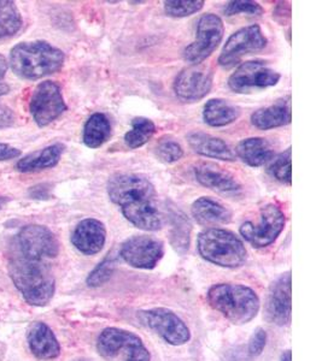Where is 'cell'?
Returning <instances> with one entry per match:
<instances>
[{"mask_svg": "<svg viewBox=\"0 0 322 361\" xmlns=\"http://www.w3.org/2000/svg\"><path fill=\"white\" fill-rule=\"evenodd\" d=\"M267 42L268 40L260 25L244 27L228 37L217 62L225 69H231L238 66L245 56L262 51L267 46Z\"/></svg>", "mask_w": 322, "mask_h": 361, "instance_id": "obj_10", "label": "cell"}, {"mask_svg": "<svg viewBox=\"0 0 322 361\" xmlns=\"http://www.w3.org/2000/svg\"><path fill=\"white\" fill-rule=\"evenodd\" d=\"M116 267V259L112 255H107L102 263L98 264L93 269L91 274L87 277L86 282L90 287H100L104 283H107L110 279Z\"/></svg>", "mask_w": 322, "mask_h": 361, "instance_id": "obj_33", "label": "cell"}, {"mask_svg": "<svg viewBox=\"0 0 322 361\" xmlns=\"http://www.w3.org/2000/svg\"><path fill=\"white\" fill-rule=\"evenodd\" d=\"M8 62L6 61V58L0 54V82L4 80L5 75L8 73Z\"/></svg>", "mask_w": 322, "mask_h": 361, "instance_id": "obj_41", "label": "cell"}, {"mask_svg": "<svg viewBox=\"0 0 322 361\" xmlns=\"http://www.w3.org/2000/svg\"><path fill=\"white\" fill-rule=\"evenodd\" d=\"M29 197L37 200H42V199H49L50 197V185H34L28 190Z\"/></svg>", "mask_w": 322, "mask_h": 361, "instance_id": "obj_39", "label": "cell"}, {"mask_svg": "<svg viewBox=\"0 0 322 361\" xmlns=\"http://www.w3.org/2000/svg\"><path fill=\"white\" fill-rule=\"evenodd\" d=\"M23 25L21 13L10 0H0V40L13 37Z\"/></svg>", "mask_w": 322, "mask_h": 361, "instance_id": "obj_28", "label": "cell"}, {"mask_svg": "<svg viewBox=\"0 0 322 361\" xmlns=\"http://www.w3.org/2000/svg\"><path fill=\"white\" fill-rule=\"evenodd\" d=\"M15 122L13 110L8 106L0 105V129L11 127Z\"/></svg>", "mask_w": 322, "mask_h": 361, "instance_id": "obj_38", "label": "cell"}, {"mask_svg": "<svg viewBox=\"0 0 322 361\" xmlns=\"http://www.w3.org/2000/svg\"><path fill=\"white\" fill-rule=\"evenodd\" d=\"M158 159L165 164H173L184 157V149L179 142L170 137H163L158 141L155 148Z\"/></svg>", "mask_w": 322, "mask_h": 361, "instance_id": "obj_32", "label": "cell"}, {"mask_svg": "<svg viewBox=\"0 0 322 361\" xmlns=\"http://www.w3.org/2000/svg\"><path fill=\"white\" fill-rule=\"evenodd\" d=\"M121 211L124 218L138 229L157 231L163 226V217L158 209L157 202L134 207H124Z\"/></svg>", "mask_w": 322, "mask_h": 361, "instance_id": "obj_25", "label": "cell"}, {"mask_svg": "<svg viewBox=\"0 0 322 361\" xmlns=\"http://www.w3.org/2000/svg\"><path fill=\"white\" fill-rule=\"evenodd\" d=\"M214 73L208 66H189L181 70L174 81V93L184 103H194L210 93Z\"/></svg>", "mask_w": 322, "mask_h": 361, "instance_id": "obj_15", "label": "cell"}, {"mask_svg": "<svg viewBox=\"0 0 322 361\" xmlns=\"http://www.w3.org/2000/svg\"><path fill=\"white\" fill-rule=\"evenodd\" d=\"M139 317L146 326L169 345H182L190 341V329L180 317L167 308H153L141 312Z\"/></svg>", "mask_w": 322, "mask_h": 361, "instance_id": "obj_13", "label": "cell"}, {"mask_svg": "<svg viewBox=\"0 0 322 361\" xmlns=\"http://www.w3.org/2000/svg\"><path fill=\"white\" fill-rule=\"evenodd\" d=\"M267 318L273 324H290L292 316V277L286 272L272 284L267 300Z\"/></svg>", "mask_w": 322, "mask_h": 361, "instance_id": "obj_16", "label": "cell"}, {"mask_svg": "<svg viewBox=\"0 0 322 361\" xmlns=\"http://www.w3.org/2000/svg\"><path fill=\"white\" fill-rule=\"evenodd\" d=\"M29 349L34 357L40 360H54L61 354V345L49 325L37 322L27 334Z\"/></svg>", "mask_w": 322, "mask_h": 361, "instance_id": "obj_19", "label": "cell"}, {"mask_svg": "<svg viewBox=\"0 0 322 361\" xmlns=\"http://www.w3.org/2000/svg\"><path fill=\"white\" fill-rule=\"evenodd\" d=\"M197 248L209 263L228 269L242 267L248 258L243 241L234 233L220 228L203 230L197 238Z\"/></svg>", "mask_w": 322, "mask_h": 361, "instance_id": "obj_4", "label": "cell"}, {"mask_svg": "<svg viewBox=\"0 0 322 361\" xmlns=\"http://www.w3.org/2000/svg\"><path fill=\"white\" fill-rule=\"evenodd\" d=\"M236 157L251 168H260L274 157L272 145L263 137H248L237 145Z\"/></svg>", "mask_w": 322, "mask_h": 361, "instance_id": "obj_23", "label": "cell"}, {"mask_svg": "<svg viewBox=\"0 0 322 361\" xmlns=\"http://www.w3.org/2000/svg\"><path fill=\"white\" fill-rule=\"evenodd\" d=\"M240 117V109L223 99H210L204 105L203 119L210 127H226Z\"/></svg>", "mask_w": 322, "mask_h": 361, "instance_id": "obj_26", "label": "cell"}, {"mask_svg": "<svg viewBox=\"0 0 322 361\" xmlns=\"http://www.w3.org/2000/svg\"><path fill=\"white\" fill-rule=\"evenodd\" d=\"M8 92H10V87L6 83L0 82V98L8 94Z\"/></svg>", "mask_w": 322, "mask_h": 361, "instance_id": "obj_42", "label": "cell"}, {"mask_svg": "<svg viewBox=\"0 0 322 361\" xmlns=\"http://www.w3.org/2000/svg\"><path fill=\"white\" fill-rule=\"evenodd\" d=\"M251 124L261 130L284 127L292 121V103L291 95L278 99L275 103L258 109L251 115Z\"/></svg>", "mask_w": 322, "mask_h": 361, "instance_id": "obj_18", "label": "cell"}, {"mask_svg": "<svg viewBox=\"0 0 322 361\" xmlns=\"http://www.w3.org/2000/svg\"><path fill=\"white\" fill-rule=\"evenodd\" d=\"M194 176L203 187L217 193L236 194L242 189L238 180L231 173L210 163L197 165L194 168Z\"/></svg>", "mask_w": 322, "mask_h": 361, "instance_id": "obj_20", "label": "cell"}, {"mask_svg": "<svg viewBox=\"0 0 322 361\" xmlns=\"http://www.w3.org/2000/svg\"><path fill=\"white\" fill-rule=\"evenodd\" d=\"M163 255V243L158 238L146 235L127 238L120 248V257L129 267L143 270H150L156 267Z\"/></svg>", "mask_w": 322, "mask_h": 361, "instance_id": "obj_14", "label": "cell"}, {"mask_svg": "<svg viewBox=\"0 0 322 361\" xmlns=\"http://www.w3.org/2000/svg\"><path fill=\"white\" fill-rule=\"evenodd\" d=\"M286 218L282 209L275 204H267L261 207L258 222L251 221L240 226V235L256 248L272 245L285 228Z\"/></svg>", "mask_w": 322, "mask_h": 361, "instance_id": "obj_8", "label": "cell"}, {"mask_svg": "<svg viewBox=\"0 0 322 361\" xmlns=\"http://www.w3.org/2000/svg\"><path fill=\"white\" fill-rule=\"evenodd\" d=\"M223 361H249L246 357H244L243 352L239 349H233L229 350Z\"/></svg>", "mask_w": 322, "mask_h": 361, "instance_id": "obj_40", "label": "cell"}, {"mask_svg": "<svg viewBox=\"0 0 322 361\" xmlns=\"http://www.w3.org/2000/svg\"><path fill=\"white\" fill-rule=\"evenodd\" d=\"M10 200H11L10 197H4V195H0V209L8 205V202H10Z\"/></svg>", "mask_w": 322, "mask_h": 361, "instance_id": "obj_43", "label": "cell"}, {"mask_svg": "<svg viewBox=\"0 0 322 361\" xmlns=\"http://www.w3.org/2000/svg\"><path fill=\"white\" fill-rule=\"evenodd\" d=\"M281 75L263 61H249L237 68L228 78V87L238 94H249L255 90L275 86Z\"/></svg>", "mask_w": 322, "mask_h": 361, "instance_id": "obj_11", "label": "cell"}, {"mask_svg": "<svg viewBox=\"0 0 322 361\" xmlns=\"http://www.w3.org/2000/svg\"><path fill=\"white\" fill-rule=\"evenodd\" d=\"M203 6V0H169L165 3V13L174 18H182L198 13Z\"/></svg>", "mask_w": 322, "mask_h": 361, "instance_id": "obj_31", "label": "cell"}, {"mask_svg": "<svg viewBox=\"0 0 322 361\" xmlns=\"http://www.w3.org/2000/svg\"><path fill=\"white\" fill-rule=\"evenodd\" d=\"M191 214L194 221L203 226H221L232 221L231 209L208 197L197 199L192 204Z\"/></svg>", "mask_w": 322, "mask_h": 361, "instance_id": "obj_22", "label": "cell"}, {"mask_svg": "<svg viewBox=\"0 0 322 361\" xmlns=\"http://www.w3.org/2000/svg\"><path fill=\"white\" fill-rule=\"evenodd\" d=\"M281 361H292V353H291V350H286L285 353L281 355Z\"/></svg>", "mask_w": 322, "mask_h": 361, "instance_id": "obj_44", "label": "cell"}, {"mask_svg": "<svg viewBox=\"0 0 322 361\" xmlns=\"http://www.w3.org/2000/svg\"><path fill=\"white\" fill-rule=\"evenodd\" d=\"M187 142L194 153L199 156L213 158V159L234 161L236 153L222 139L209 135L205 133L192 132L187 135Z\"/></svg>", "mask_w": 322, "mask_h": 361, "instance_id": "obj_21", "label": "cell"}, {"mask_svg": "<svg viewBox=\"0 0 322 361\" xmlns=\"http://www.w3.org/2000/svg\"><path fill=\"white\" fill-rule=\"evenodd\" d=\"M107 195L114 204L124 207L157 202L156 189L148 177L138 173H117L107 180Z\"/></svg>", "mask_w": 322, "mask_h": 361, "instance_id": "obj_6", "label": "cell"}, {"mask_svg": "<svg viewBox=\"0 0 322 361\" xmlns=\"http://www.w3.org/2000/svg\"><path fill=\"white\" fill-rule=\"evenodd\" d=\"M263 13H265V8H262L258 3L249 1V0L229 1L223 8V13L226 16H236L239 13L249 15V16H260Z\"/></svg>", "mask_w": 322, "mask_h": 361, "instance_id": "obj_34", "label": "cell"}, {"mask_svg": "<svg viewBox=\"0 0 322 361\" xmlns=\"http://www.w3.org/2000/svg\"><path fill=\"white\" fill-rule=\"evenodd\" d=\"M225 27L219 16L205 13L199 18L196 30V39L184 49V61L189 66H199L214 54L222 42Z\"/></svg>", "mask_w": 322, "mask_h": 361, "instance_id": "obj_7", "label": "cell"}, {"mask_svg": "<svg viewBox=\"0 0 322 361\" xmlns=\"http://www.w3.org/2000/svg\"><path fill=\"white\" fill-rule=\"evenodd\" d=\"M66 54L62 49L44 40L23 42L10 51L8 66L23 80L35 81L56 74L62 69Z\"/></svg>", "mask_w": 322, "mask_h": 361, "instance_id": "obj_2", "label": "cell"}, {"mask_svg": "<svg viewBox=\"0 0 322 361\" xmlns=\"http://www.w3.org/2000/svg\"><path fill=\"white\" fill-rule=\"evenodd\" d=\"M268 173L273 178L279 180L282 185L292 183V149L287 148L279 156L273 157L268 166Z\"/></svg>", "mask_w": 322, "mask_h": 361, "instance_id": "obj_30", "label": "cell"}, {"mask_svg": "<svg viewBox=\"0 0 322 361\" xmlns=\"http://www.w3.org/2000/svg\"><path fill=\"white\" fill-rule=\"evenodd\" d=\"M112 136V124L104 114L97 112L87 119L83 127V144L87 147L98 148L103 146Z\"/></svg>", "mask_w": 322, "mask_h": 361, "instance_id": "obj_27", "label": "cell"}, {"mask_svg": "<svg viewBox=\"0 0 322 361\" xmlns=\"http://www.w3.org/2000/svg\"><path fill=\"white\" fill-rule=\"evenodd\" d=\"M267 343V334L263 329L258 328L249 341L248 352L250 357H258L263 352Z\"/></svg>", "mask_w": 322, "mask_h": 361, "instance_id": "obj_36", "label": "cell"}, {"mask_svg": "<svg viewBox=\"0 0 322 361\" xmlns=\"http://www.w3.org/2000/svg\"><path fill=\"white\" fill-rule=\"evenodd\" d=\"M185 216H174L173 238L177 240L174 247L180 250V247L189 248V240H190L191 226L189 221L185 219Z\"/></svg>", "mask_w": 322, "mask_h": 361, "instance_id": "obj_35", "label": "cell"}, {"mask_svg": "<svg viewBox=\"0 0 322 361\" xmlns=\"http://www.w3.org/2000/svg\"><path fill=\"white\" fill-rule=\"evenodd\" d=\"M208 301L211 307L233 324H246L260 311L256 293L242 284H216L209 289Z\"/></svg>", "mask_w": 322, "mask_h": 361, "instance_id": "obj_3", "label": "cell"}, {"mask_svg": "<svg viewBox=\"0 0 322 361\" xmlns=\"http://www.w3.org/2000/svg\"><path fill=\"white\" fill-rule=\"evenodd\" d=\"M64 149H66L64 145H51L49 147L42 149L40 152L32 153L18 160L16 170L20 173H37L46 169L54 168L62 158Z\"/></svg>", "mask_w": 322, "mask_h": 361, "instance_id": "obj_24", "label": "cell"}, {"mask_svg": "<svg viewBox=\"0 0 322 361\" xmlns=\"http://www.w3.org/2000/svg\"><path fill=\"white\" fill-rule=\"evenodd\" d=\"M97 350L107 361H150L141 337L119 328H107L97 340Z\"/></svg>", "mask_w": 322, "mask_h": 361, "instance_id": "obj_5", "label": "cell"}, {"mask_svg": "<svg viewBox=\"0 0 322 361\" xmlns=\"http://www.w3.org/2000/svg\"><path fill=\"white\" fill-rule=\"evenodd\" d=\"M8 276L25 302L42 307L50 302L56 292V279L47 260L10 250Z\"/></svg>", "mask_w": 322, "mask_h": 361, "instance_id": "obj_1", "label": "cell"}, {"mask_svg": "<svg viewBox=\"0 0 322 361\" xmlns=\"http://www.w3.org/2000/svg\"><path fill=\"white\" fill-rule=\"evenodd\" d=\"M21 149L13 147L8 144H0V161L16 159L18 157H21Z\"/></svg>", "mask_w": 322, "mask_h": 361, "instance_id": "obj_37", "label": "cell"}, {"mask_svg": "<svg viewBox=\"0 0 322 361\" xmlns=\"http://www.w3.org/2000/svg\"><path fill=\"white\" fill-rule=\"evenodd\" d=\"M156 133V126L146 117H136L132 121L131 130L124 134V144L131 149L143 147Z\"/></svg>", "mask_w": 322, "mask_h": 361, "instance_id": "obj_29", "label": "cell"}, {"mask_svg": "<svg viewBox=\"0 0 322 361\" xmlns=\"http://www.w3.org/2000/svg\"><path fill=\"white\" fill-rule=\"evenodd\" d=\"M11 250L23 255L50 262L57 258L59 243L49 228L30 224L23 226L17 233L11 243Z\"/></svg>", "mask_w": 322, "mask_h": 361, "instance_id": "obj_9", "label": "cell"}, {"mask_svg": "<svg viewBox=\"0 0 322 361\" xmlns=\"http://www.w3.org/2000/svg\"><path fill=\"white\" fill-rule=\"evenodd\" d=\"M68 110L61 87L54 81L39 83L34 90L29 111L39 127H46L59 118Z\"/></svg>", "mask_w": 322, "mask_h": 361, "instance_id": "obj_12", "label": "cell"}, {"mask_svg": "<svg viewBox=\"0 0 322 361\" xmlns=\"http://www.w3.org/2000/svg\"><path fill=\"white\" fill-rule=\"evenodd\" d=\"M107 241V229L103 223L95 218H86L75 226L71 243L80 253L95 255L103 250Z\"/></svg>", "mask_w": 322, "mask_h": 361, "instance_id": "obj_17", "label": "cell"}]
</instances>
